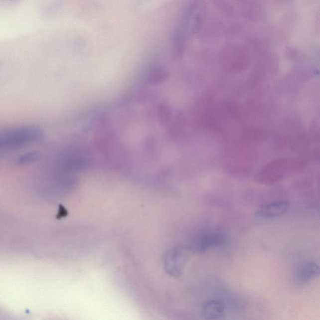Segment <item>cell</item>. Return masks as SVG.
Wrapping results in <instances>:
<instances>
[{
  "mask_svg": "<svg viewBox=\"0 0 320 320\" xmlns=\"http://www.w3.org/2000/svg\"><path fill=\"white\" fill-rule=\"evenodd\" d=\"M43 133L38 128L21 127L0 134V149H11L38 142Z\"/></svg>",
  "mask_w": 320,
  "mask_h": 320,
  "instance_id": "cell-1",
  "label": "cell"
},
{
  "mask_svg": "<svg viewBox=\"0 0 320 320\" xmlns=\"http://www.w3.org/2000/svg\"><path fill=\"white\" fill-rule=\"evenodd\" d=\"M227 240L226 234L217 229L201 231L192 241L191 249L194 253H203L211 248L225 244Z\"/></svg>",
  "mask_w": 320,
  "mask_h": 320,
  "instance_id": "cell-2",
  "label": "cell"
},
{
  "mask_svg": "<svg viewBox=\"0 0 320 320\" xmlns=\"http://www.w3.org/2000/svg\"><path fill=\"white\" fill-rule=\"evenodd\" d=\"M320 267L314 261H305L300 263L295 272V280L300 285L308 284L312 280L319 277Z\"/></svg>",
  "mask_w": 320,
  "mask_h": 320,
  "instance_id": "cell-3",
  "label": "cell"
},
{
  "mask_svg": "<svg viewBox=\"0 0 320 320\" xmlns=\"http://www.w3.org/2000/svg\"><path fill=\"white\" fill-rule=\"evenodd\" d=\"M291 203L287 201L272 202L261 206L255 215L258 217L273 218L284 215L289 211Z\"/></svg>",
  "mask_w": 320,
  "mask_h": 320,
  "instance_id": "cell-4",
  "label": "cell"
},
{
  "mask_svg": "<svg viewBox=\"0 0 320 320\" xmlns=\"http://www.w3.org/2000/svg\"><path fill=\"white\" fill-rule=\"evenodd\" d=\"M201 314L206 320L221 319L225 314V306L218 300H210L203 305Z\"/></svg>",
  "mask_w": 320,
  "mask_h": 320,
  "instance_id": "cell-5",
  "label": "cell"
},
{
  "mask_svg": "<svg viewBox=\"0 0 320 320\" xmlns=\"http://www.w3.org/2000/svg\"><path fill=\"white\" fill-rule=\"evenodd\" d=\"M40 158V154L38 152H31L21 155L17 159V164H26L38 161Z\"/></svg>",
  "mask_w": 320,
  "mask_h": 320,
  "instance_id": "cell-6",
  "label": "cell"
}]
</instances>
